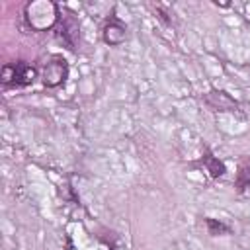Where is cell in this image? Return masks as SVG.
I'll return each instance as SVG.
<instances>
[{
    "mask_svg": "<svg viewBox=\"0 0 250 250\" xmlns=\"http://www.w3.org/2000/svg\"><path fill=\"white\" fill-rule=\"evenodd\" d=\"M27 21L33 29H47L57 21V6L51 2H33L25 8Z\"/></svg>",
    "mask_w": 250,
    "mask_h": 250,
    "instance_id": "obj_1",
    "label": "cell"
},
{
    "mask_svg": "<svg viewBox=\"0 0 250 250\" xmlns=\"http://www.w3.org/2000/svg\"><path fill=\"white\" fill-rule=\"evenodd\" d=\"M68 76V62L62 57H51V61L43 68V84L47 88H57L61 86Z\"/></svg>",
    "mask_w": 250,
    "mask_h": 250,
    "instance_id": "obj_2",
    "label": "cell"
},
{
    "mask_svg": "<svg viewBox=\"0 0 250 250\" xmlns=\"http://www.w3.org/2000/svg\"><path fill=\"white\" fill-rule=\"evenodd\" d=\"M205 100H207V104H209L213 109H217V111H234V109L238 107L236 102H234L227 92H221V90L209 92Z\"/></svg>",
    "mask_w": 250,
    "mask_h": 250,
    "instance_id": "obj_3",
    "label": "cell"
},
{
    "mask_svg": "<svg viewBox=\"0 0 250 250\" xmlns=\"http://www.w3.org/2000/svg\"><path fill=\"white\" fill-rule=\"evenodd\" d=\"M127 37V31H125V25L117 20H111L105 27H104V41L107 45H121Z\"/></svg>",
    "mask_w": 250,
    "mask_h": 250,
    "instance_id": "obj_4",
    "label": "cell"
},
{
    "mask_svg": "<svg viewBox=\"0 0 250 250\" xmlns=\"http://www.w3.org/2000/svg\"><path fill=\"white\" fill-rule=\"evenodd\" d=\"M35 76H37V70L31 64L23 62V61H20V62L14 64V84L27 86V84H31L35 80Z\"/></svg>",
    "mask_w": 250,
    "mask_h": 250,
    "instance_id": "obj_5",
    "label": "cell"
},
{
    "mask_svg": "<svg viewBox=\"0 0 250 250\" xmlns=\"http://www.w3.org/2000/svg\"><path fill=\"white\" fill-rule=\"evenodd\" d=\"M203 164H205V168L209 170V174L213 176V178H219V176H223L227 170H225V164L219 160V158H215L213 154H205L203 156Z\"/></svg>",
    "mask_w": 250,
    "mask_h": 250,
    "instance_id": "obj_6",
    "label": "cell"
},
{
    "mask_svg": "<svg viewBox=\"0 0 250 250\" xmlns=\"http://www.w3.org/2000/svg\"><path fill=\"white\" fill-rule=\"evenodd\" d=\"M236 188H238V189L250 188V164H246V166L240 168V172H238V176H236Z\"/></svg>",
    "mask_w": 250,
    "mask_h": 250,
    "instance_id": "obj_7",
    "label": "cell"
},
{
    "mask_svg": "<svg viewBox=\"0 0 250 250\" xmlns=\"http://www.w3.org/2000/svg\"><path fill=\"white\" fill-rule=\"evenodd\" d=\"M207 229H209L211 234H225V232H229V227L223 225L221 221H215V219H207Z\"/></svg>",
    "mask_w": 250,
    "mask_h": 250,
    "instance_id": "obj_8",
    "label": "cell"
},
{
    "mask_svg": "<svg viewBox=\"0 0 250 250\" xmlns=\"http://www.w3.org/2000/svg\"><path fill=\"white\" fill-rule=\"evenodd\" d=\"M2 84H14V64H4L2 68Z\"/></svg>",
    "mask_w": 250,
    "mask_h": 250,
    "instance_id": "obj_9",
    "label": "cell"
}]
</instances>
